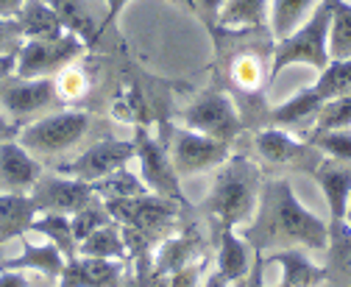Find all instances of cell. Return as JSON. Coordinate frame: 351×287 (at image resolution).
Listing matches in <instances>:
<instances>
[{"mask_svg":"<svg viewBox=\"0 0 351 287\" xmlns=\"http://www.w3.org/2000/svg\"><path fill=\"white\" fill-rule=\"evenodd\" d=\"M240 234L251 242L254 251L290 249V245H306L313 251H326L329 245L326 223L298 201L287 179L262 182L256 212L245 226H240Z\"/></svg>","mask_w":351,"mask_h":287,"instance_id":"1","label":"cell"},{"mask_svg":"<svg viewBox=\"0 0 351 287\" xmlns=\"http://www.w3.org/2000/svg\"><path fill=\"white\" fill-rule=\"evenodd\" d=\"M217 53V75L226 78V92L245 98L251 109H262L271 87L274 34L271 28H223L209 25Z\"/></svg>","mask_w":351,"mask_h":287,"instance_id":"2","label":"cell"},{"mask_svg":"<svg viewBox=\"0 0 351 287\" xmlns=\"http://www.w3.org/2000/svg\"><path fill=\"white\" fill-rule=\"evenodd\" d=\"M262 171L256 162L240 153H232L223 165H217L212 190L204 201V210L221 223V226H245L259 203L262 190Z\"/></svg>","mask_w":351,"mask_h":287,"instance_id":"3","label":"cell"},{"mask_svg":"<svg viewBox=\"0 0 351 287\" xmlns=\"http://www.w3.org/2000/svg\"><path fill=\"white\" fill-rule=\"evenodd\" d=\"M329 6L326 0L315 6V12L306 17L293 34L274 39V59H271V78H276L290 64H304L310 70H324L329 64Z\"/></svg>","mask_w":351,"mask_h":287,"instance_id":"4","label":"cell"},{"mask_svg":"<svg viewBox=\"0 0 351 287\" xmlns=\"http://www.w3.org/2000/svg\"><path fill=\"white\" fill-rule=\"evenodd\" d=\"M95 117L84 109H64V112H51L39 117L28 126L17 129V142L31 151L36 159L39 156H56L70 148H75L86 134H90Z\"/></svg>","mask_w":351,"mask_h":287,"instance_id":"5","label":"cell"},{"mask_svg":"<svg viewBox=\"0 0 351 287\" xmlns=\"http://www.w3.org/2000/svg\"><path fill=\"white\" fill-rule=\"evenodd\" d=\"M179 117L187 129L206 134L212 140H223V142H234L245 126L240 106L226 90H204L198 98H193L182 109Z\"/></svg>","mask_w":351,"mask_h":287,"instance_id":"6","label":"cell"},{"mask_svg":"<svg viewBox=\"0 0 351 287\" xmlns=\"http://www.w3.org/2000/svg\"><path fill=\"white\" fill-rule=\"evenodd\" d=\"M179 207L170 198L145 192L137 198H114L106 201V210L112 215L114 223L120 226H134L145 234H151L154 240H165L167 234H173L179 229Z\"/></svg>","mask_w":351,"mask_h":287,"instance_id":"7","label":"cell"},{"mask_svg":"<svg viewBox=\"0 0 351 287\" xmlns=\"http://www.w3.org/2000/svg\"><path fill=\"white\" fill-rule=\"evenodd\" d=\"M134 145H137L134 159L140 165V179L145 182V187L154 195L170 198L176 203H182V207H187V198H184V190H182V176L176 173V168H173L167 145L159 137H154L143 123H137Z\"/></svg>","mask_w":351,"mask_h":287,"instance_id":"8","label":"cell"},{"mask_svg":"<svg viewBox=\"0 0 351 287\" xmlns=\"http://www.w3.org/2000/svg\"><path fill=\"white\" fill-rule=\"evenodd\" d=\"M86 51L84 42L75 34H62L56 39H25L20 53H17V70L20 78H42V75H56L62 67L78 62Z\"/></svg>","mask_w":351,"mask_h":287,"instance_id":"9","label":"cell"},{"mask_svg":"<svg viewBox=\"0 0 351 287\" xmlns=\"http://www.w3.org/2000/svg\"><path fill=\"white\" fill-rule=\"evenodd\" d=\"M167 151L173 159V168L179 176L204 173L209 168H217L232 156V142L212 140L206 134H198L187 126H173L167 137Z\"/></svg>","mask_w":351,"mask_h":287,"instance_id":"10","label":"cell"},{"mask_svg":"<svg viewBox=\"0 0 351 287\" xmlns=\"http://www.w3.org/2000/svg\"><path fill=\"white\" fill-rule=\"evenodd\" d=\"M134 140H117V137H101L95 140L86 151H81L70 165H62L59 173L64 176H75L81 182H101L106 176H112L114 171L125 168L131 159H134Z\"/></svg>","mask_w":351,"mask_h":287,"instance_id":"11","label":"cell"},{"mask_svg":"<svg viewBox=\"0 0 351 287\" xmlns=\"http://www.w3.org/2000/svg\"><path fill=\"white\" fill-rule=\"evenodd\" d=\"M56 103H59V95H56L53 75H42V78L9 75L6 81H0V112L9 114L12 123L31 117L36 112H45Z\"/></svg>","mask_w":351,"mask_h":287,"instance_id":"12","label":"cell"},{"mask_svg":"<svg viewBox=\"0 0 351 287\" xmlns=\"http://www.w3.org/2000/svg\"><path fill=\"white\" fill-rule=\"evenodd\" d=\"M254 148L262 156V162L268 165H290V168H301L313 176V171L318 168V162L324 159V153L313 145V142H301L293 132L279 129V126H265L254 134Z\"/></svg>","mask_w":351,"mask_h":287,"instance_id":"13","label":"cell"},{"mask_svg":"<svg viewBox=\"0 0 351 287\" xmlns=\"http://www.w3.org/2000/svg\"><path fill=\"white\" fill-rule=\"evenodd\" d=\"M28 195H31V201H34V207H36L39 215H45V212L73 215V212H78L84 207V203H90L95 190H93L90 182H81L75 176L42 173Z\"/></svg>","mask_w":351,"mask_h":287,"instance_id":"14","label":"cell"},{"mask_svg":"<svg viewBox=\"0 0 351 287\" xmlns=\"http://www.w3.org/2000/svg\"><path fill=\"white\" fill-rule=\"evenodd\" d=\"M262 273H274V279L262 276L265 287H318V282L326 276L324 268L313 265L298 249H276L274 254H262Z\"/></svg>","mask_w":351,"mask_h":287,"instance_id":"15","label":"cell"},{"mask_svg":"<svg viewBox=\"0 0 351 287\" xmlns=\"http://www.w3.org/2000/svg\"><path fill=\"white\" fill-rule=\"evenodd\" d=\"M45 173L39 159L25 151L17 137L0 142V192H31Z\"/></svg>","mask_w":351,"mask_h":287,"instance_id":"16","label":"cell"},{"mask_svg":"<svg viewBox=\"0 0 351 287\" xmlns=\"http://www.w3.org/2000/svg\"><path fill=\"white\" fill-rule=\"evenodd\" d=\"M206 257V237H204V229L201 226H187L182 232H173L167 234L162 242H159V251L154 257V268L159 273H173L179 271L195 260Z\"/></svg>","mask_w":351,"mask_h":287,"instance_id":"17","label":"cell"},{"mask_svg":"<svg viewBox=\"0 0 351 287\" xmlns=\"http://www.w3.org/2000/svg\"><path fill=\"white\" fill-rule=\"evenodd\" d=\"M123 260H95V257H73L67 260L59 287H112L123 276Z\"/></svg>","mask_w":351,"mask_h":287,"instance_id":"18","label":"cell"},{"mask_svg":"<svg viewBox=\"0 0 351 287\" xmlns=\"http://www.w3.org/2000/svg\"><path fill=\"white\" fill-rule=\"evenodd\" d=\"M313 179H315V184L321 187V192L326 198L332 221H343L348 198H351V165L324 156L318 162V168L313 171Z\"/></svg>","mask_w":351,"mask_h":287,"instance_id":"19","label":"cell"},{"mask_svg":"<svg viewBox=\"0 0 351 287\" xmlns=\"http://www.w3.org/2000/svg\"><path fill=\"white\" fill-rule=\"evenodd\" d=\"M254 249L251 242L237 234L234 226H221L217 229V257H215V265L221 271L229 284L232 282H240L251 273V265H254Z\"/></svg>","mask_w":351,"mask_h":287,"instance_id":"20","label":"cell"},{"mask_svg":"<svg viewBox=\"0 0 351 287\" xmlns=\"http://www.w3.org/2000/svg\"><path fill=\"white\" fill-rule=\"evenodd\" d=\"M321 106H324V101L306 87V90L295 92L290 101H282L279 106H271L265 112V120L271 123V126H279V129H287V132H301V129L313 132Z\"/></svg>","mask_w":351,"mask_h":287,"instance_id":"21","label":"cell"},{"mask_svg":"<svg viewBox=\"0 0 351 287\" xmlns=\"http://www.w3.org/2000/svg\"><path fill=\"white\" fill-rule=\"evenodd\" d=\"M45 3H51V9L59 14L62 25L70 34H75L90 51H95L101 45V39H104L101 23L95 20V12L86 0H45Z\"/></svg>","mask_w":351,"mask_h":287,"instance_id":"22","label":"cell"},{"mask_svg":"<svg viewBox=\"0 0 351 287\" xmlns=\"http://www.w3.org/2000/svg\"><path fill=\"white\" fill-rule=\"evenodd\" d=\"M67 265V257L56 249L53 242H45V245H34L28 240H23V251L20 257H12V260H3L0 268H9V271H34L45 279H59L62 271Z\"/></svg>","mask_w":351,"mask_h":287,"instance_id":"23","label":"cell"},{"mask_svg":"<svg viewBox=\"0 0 351 287\" xmlns=\"http://www.w3.org/2000/svg\"><path fill=\"white\" fill-rule=\"evenodd\" d=\"M36 207L28 192H0V245L31 232Z\"/></svg>","mask_w":351,"mask_h":287,"instance_id":"24","label":"cell"},{"mask_svg":"<svg viewBox=\"0 0 351 287\" xmlns=\"http://www.w3.org/2000/svg\"><path fill=\"white\" fill-rule=\"evenodd\" d=\"M14 20L23 31V39H56V36L67 34L59 14L45 0H25L20 12L14 14Z\"/></svg>","mask_w":351,"mask_h":287,"instance_id":"25","label":"cell"},{"mask_svg":"<svg viewBox=\"0 0 351 287\" xmlns=\"http://www.w3.org/2000/svg\"><path fill=\"white\" fill-rule=\"evenodd\" d=\"M78 257H95V260H123L128 262V251H125V240H123V229L120 223H106L98 232H93L86 240L78 242Z\"/></svg>","mask_w":351,"mask_h":287,"instance_id":"26","label":"cell"},{"mask_svg":"<svg viewBox=\"0 0 351 287\" xmlns=\"http://www.w3.org/2000/svg\"><path fill=\"white\" fill-rule=\"evenodd\" d=\"M318 3L321 0H271L268 28H271L274 39H282V36L293 34L306 17L315 12Z\"/></svg>","mask_w":351,"mask_h":287,"instance_id":"27","label":"cell"},{"mask_svg":"<svg viewBox=\"0 0 351 287\" xmlns=\"http://www.w3.org/2000/svg\"><path fill=\"white\" fill-rule=\"evenodd\" d=\"M215 25L223 28H265L268 0H226Z\"/></svg>","mask_w":351,"mask_h":287,"instance_id":"28","label":"cell"},{"mask_svg":"<svg viewBox=\"0 0 351 287\" xmlns=\"http://www.w3.org/2000/svg\"><path fill=\"white\" fill-rule=\"evenodd\" d=\"M31 232H36V234H42V237H48V242H53L67 260L78 257V242H75V237H73L70 215H53V212H45L42 218H34Z\"/></svg>","mask_w":351,"mask_h":287,"instance_id":"29","label":"cell"},{"mask_svg":"<svg viewBox=\"0 0 351 287\" xmlns=\"http://www.w3.org/2000/svg\"><path fill=\"white\" fill-rule=\"evenodd\" d=\"M329 17V56L351 59V6L346 0H326Z\"/></svg>","mask_w":351,"mask_h":287,"instance_id":"30","label":"cell"},{"mask_svg":"<svg viewBox=\"0 0 351 287\" xmlns=\"http://www.w3.org/2000/svg\"><path fill=\"white\" fill-rule=\"evenodd\" d=\"M321 101H332L351 92V59H329V64L318 73V81L310 87Z\"/></svg>","mask_w":351,"mask_h":287,"instance_id":"31","label":"cell"},{"mask_svg":"<svg viewBox=\"0 0 351 287\" xmlns=\"http://www.w3.org/2000/svg\"><path fill=\"white\" fill-rule=\"evenodd\" d=\"M93 190H95V195H101L104 201H114V198H137V195L151 192V190L145 187V182H143L134 171H128V168H120V171H114L112 176L95 182Z\"/></svg>","mask_w":351,"mask_h":287,"instance_id":"32","label":"cell"},{"mask_svg":"<svg viewBox=\"0 0 351 287\" xmlns=\"http://www.w3.org/2000/svg\"><path fill=\"white\" fill-rule=\"evenodd\" d=\"M106 223H112V215H109L106 201H104L101 195H93L90 203H84L78 212L70 215V226H73V237H75V242L86 240L93 232H98V229L106 226Z\"/></svg>","mask_w":351,"mask_h":287,"instance_id":"33","label":"cell"},{"mask_svg":"<svg viewBox=\"0 0 351 287\" xmlns=\"http://www.w3.org/2000/svg\"><path fill=\"white\" fill-rule=\"evenodd\" d=\"M53 81H56V95L64 103H75V101L90 95V75H86V70L81 67V59L62 67L53 75Z\"/></svg>","mask_w":351,"mask_h":287,"instance_id":"34","label":"cell"},{"mask_svg":"<svg viewBox=\"0 0 351 287\" xmlns=\"http://www.w3.org/2000/svg\"><path fill=\"white\" fill-rule=\"evenodd\" d=\"M310 142L324 156L351 165V129H313Z\"/></svg>","mask_w":351,"mask_h":287,"instance_id":"35","label":"cell"},{"mask_svg":"<svg viewBox=\"0 0 351 287\" xmlns=\"http://www.w3.org/2000/svg\"><path fill=\"white\" fill-rule=\"evenodd\" d=\"M326 251H329V262L337 268V273L351 279V229L343 221H332Z\"/></svg>","mask_w":351,"mask_h":287,"instance_id":"36","label":"cell"},{"mask_svg":"<svg viewBox=\"0 0 351 287\" xmlns=\"http://www.w3.org/2000/svg\"><path fill=\"white\" fill-rule=\"evenodd\" d=\"M313 129H351V92L324 101Z\"/></svg>","mask_w":351,"mask_h":287,"instance_id":"37","label":"cell"},{"mask_svg":"<svg viewBox=\"0 0 351 287\" xmlns=\"http://www.w3.org/2000/svg\"><path fill=\"white\" fill-rule=\"evenodd\" d=\"M209 262H212V257L206 254V257H201V260H195V262H190V265H184L179 271H173L167 276V287H198L201 284V276L209 268Z\"/></svg>","mask_w":351,"mask_h":287,"instance_id":"38","label":"cell"},{"mask_svg":"<svg viewBox=\"0 0 351 287\" xmlns=\"http://www.w3.org/2000/svg\"><path fill=\"white\" fill-rule=\"evenodd\" d=\"M23 31L14 17H0V53H20L23 48Z\"/></svg>","mask_w":351,"mask_h":287,"instance_id":"39","label":"cell"},{"mask_svg":"<svg viewBox=\"0 0 351 287\" xmlns=\"http://www.w3.org/2000/svg\"><path fill=\"white\" fill-rule=\"evenodd\" d=\"M104 3H106V17H104V23H101V34H106L109 28H112V31L117 28L120 14H123V9L131 3V0H104Z\"/></svg>","mask_w":351,"mask_h":287,"instance_id":"40","label":"cell"},{"mask_svg":"<svg viewBox=\"0 0 351 287\" xmlns=\"http://www.w3.org/2000/svg\"><path fill=\"white\" fill-rule=\"evenodd\" d=\"M0 287H31V279L25 276V271L0 268Z\"/></svg>","mask_w":351,"mask_h":287,"instance_id":"41","label":"cell"},{"mask_svg":"<svg viewBox=\"0 0 351 287\" xmlns=\"http://www.w3.org/2000/svg\"><path fill=\"white\" fill-rule=\"evenodd\" d=\"M17 70V53H0V81H6Z\"/></svg>","mask_w":351,"mask_h":287,"instance_id":"42","label":"cell"},{"mask_svg":"<svg viewBox=\"0 0 351 287\" xmlns=\"http://www.w3.org/2000/svg\"><path fill=\"white\" fill-rule=\"evenodd\" d=\"M245 287H265V282H262V260H259V251L254 254V265H251V273H248Z\"/></svg>","mask_w":351,"mask_h":287,"instance_id":"43","label":"cell"},{"mask_svg":"<svg viewBox=\"0 0 351 287\" xmlns=\"http://www.w3.org/2000/svg\"><path fill=\"white\" fill-rule=\"evenodd\" d=\"M17 123H12V120H6V114L0 112V142L3 140H12V137H17Z\"/></svg>","mask_w":351,"mask_h":287,"instance_id":"44","label":"cell"},{"mask_svg":"<svg viewBox=\"0 0 351 287\" xmlns=\"http://www.w3.org/2000/svg\"><path fill=\"white\" fill-rule=\"evenodd\" d=\"M201 287H229V279L215 268L212 273H206V279H204V284H201Z\"/></svg>","mask_w":351,"mask_h":287,"instance_id":"45","label":"cell"},{"mask_svg":"<svg viewBox=\"0 0 351 287\" xmlns=\"http://www.w3.org/2000/svg\"><path fill=\"white\" fill-rule=\"evenodd\" d=\"M25 0H0V17H14Z\"/></svg>","mask_w":351,"mask_h":287,"instance_id":"46","label":"cell"},{"mask_svg":"<svg viewBox=\"0 0 351 287\" xmlns=\"http://www.w3.org/2000/svg\"><path fill=\"white\" fill-rule=\"evenodd\" d=\"M167 3H173V6H179V9H184V12H193V14H195V0H167Z\"/></svg>","mask_w":351,"mask_h":287,"instance_id":"47","label":"cell"},{"mask_svg":"<svg viewBox=\"0 0 351 287\" xmlns=\"http://www.w3.org/2000/svg\"><path fill=\"white\" fill-rule=\"evenodd\" d=\"M112 287H137V279L134 276H120L117 284H112Z\"/></svg>","mask_w":351,"mask_h":287,"instance_id":"48","label":"cell"},{"mask_svg":"<svg viewBox=\"0 0 351 287\" xmlns=\"http://www.w3.org/2000/svg\"><path fill=\"white\" fill-rule=\"evenodd\" d=\"M343 223L351 229V198H348V207H346V218H343Z\"/></svg>","mask_w":351,"mask_h":287,"instance_id":"49","label":"cell"},{"mask_svg":"<svg viewBox=\"0 0 351 287\" xmlns=\"http://www.w3.org/2000/svg\"><path fill=\"white\" fill-rule=\"evenodd\" d=\"M245 282H248V276H245V279H240V282H232L229 287H245Z\"/></svg>","mask_w":351,"mask_h":287,"instance_id":"50","label":"cell"},{"mask_svg":"<svg viewBox=\"0 0 351 287\" xmlns=\"http://www.w3.org/2000/svg\"><path fill=\"white\" fill-rule=\"evenodd\" d=\"M3 260H6V257H3V245H0V262H3Z\"/></svg>","mask_w":351,"mask_h":287,"instance_id":"51","label":"cell"}]
</instances>
